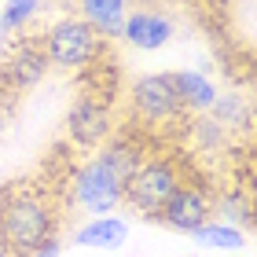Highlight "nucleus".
<instances>
[{
	"mask_svg": "<svg viewBox=\"0 0 257 257\" xmlns=\"http://www.w3.org/2000/svg\"><path fill=\"white\" fill-rule=\"evenodd\" d=\"M63 209L59 191L41 180H15L0 188V242L15 253L30 257L48 239H59Z\"/></svg>",
	"mask_w": 257,
	"mask_h": 257,
	"instance_id": "f257e3e1",
	"label": "nucleus"
},
{
	"mask_svg": "<svg viewBox=\"0 0 257 257\" xmlns=\"http://www.w3.org/2000/svg\"><path fill=\"white\" fill-rule=\"evenodd\" d=\"M144 162V144L133 136H118L99 151L92 162H85L70 177V202H77L92 217H107L110 209L121 206L125 180Z\"/></svg>",
	"mask_w": 257,
	"mask_h": 257,
	"instance_id": "f03ea898",
	"label": "nucleus"
},
{
	"mask_svg": "<svg viewBox=\"0 0 257 257\" xmlns=\"http://www.w3.org/2000/svg\"><path fill=\"white\" fill-rule=\"evenodd\" d=\"M191 173L188 158L180 155H144V162L133 169V177L125 180L121 206H128L136 217L158 220L162 206L169 202V195L184 184V177Z\"/></svg>",
	"mask_w": 257,
	"mask_h": 257,
	"instance_id": "7ed1b4c3",
	"label": "nucleus"
},
{
	"mask_svg": "<svg viewBox=\"0 0 257 257\" xmlns=\"http://www.w3.org/2000/svg\"><path fill=\"white\" fill-rule=\"evenodd\" d=\"M41 48L48 55V66L88 70L103 55V41L88 22H81L77 15H63L41 33Z\"/></svg>",
	"mask_w": 257,
	"mask_h": 257,
	"instance_id": "20e7f679",
	"label": "nucleus"
},
{
	"mask_svg": "<svg viewBox=\"0 0 257 257\" xmlns=\"http://www.w3.org/2000/svg\"><path fill=\"white\" fill-rule=\"evenodd\" d=\"M128 107L140 125L151 128H173V125H188L191 114L180 103V92L173 85V74H147L128 88Z\"/></svg>",
	"mask_w": 257,
	"mask_h": 257,
	"instance_id": "39448f33",
	"label": "nucleus"
},
{
	"mask_svg": "<svg viewBox=\"0 0 257 257\" xmlns=\"http://www.w3.org/2000/svg\"><path fill=\"white\" fill-rule=\"evenodd\" d=\"M209 220H213V191H209V184L202 177L188 173L184 184L169 195V202L162 206L158 224L177 228V231H188V235H191L195 228L209 224Z\"/></svg>",
	"mask_w": 257,
	"mask_h": 257,
	"instance_id": "423d86ee",
	"label": "nucleus"
},
{
	"mask_svg": "<svg viewBox=\"0 0 257 257\" xmlns=\"http://www.w3.org/2000/svg\"><path fill=\"white\" fill-rule=\"evenodd\" d=\"M114 133V114H110V103L96 96V92H81L74 99V107L66 110V136L74 147H103Z\"/></svg>",
	"mask_w": 257,
	"mask_h": 257,
	"instance_id": "0eeeda50",
	"label": "nucleus"
},
{
	"mask_svg": "<svg viewBox=\"0 0 257 257\" xmlns=\"http://www.w3.org/2000/svg\"><path fill=\"white\" fill-rule=\"evenodd\" d=\"M44 74H48V55L41 48V37L11 41V48L0 59V88L8 96H19V92H30L33 85H41Z\"/></svg>",
	"mask_w": 257,
	"mask_h": 257,
	"instance_id": "6e6552de",
	"label": "nucleus"
},
{
	"mask_svg": "<svg viewBox=\"0 0 257 257\" xmlns=\"http://www.w3.org/2000/svg\"><path fill=\"white\" fill-rule=\"evenodd\" d=\"M121 37L140 52H158L162 44H169V37H173V19L155 11V8L128 11L125 26H121Z\"/></svg>",
	"mask_w": 257,
	"mask_h": 257,
	"instance_id": "1a4fd4ad",
	"label": "nucleus"
},
{
	"mask_svg": "<svg viewBox=\"0 0 257 257\" xmlns=\"http://www.w3.org/2000/svg\"><path fill=\"white\" fill-rule=\"evenodd\" d=\"M74 11L81 22H88L99 33V41H114V37H121L128 0H74Z\"/></svg>",
	"mask_w": 257,
	"mask_h": 257,
	"instance_id": "9d476101",
	"label": "nucleus"
},
{
	"mask_svg": "<svg viewBox=\"0 0 257 257\" xmlns=\"http://www.w3.org/2000/svg\"><path fill=\"white\" fill-rule=\"evenodd\" d=\"M125 239H128V224H125V217H92L88 224H81L77 228V246H85V250H118L125 246Z\"/></svg>",
	"mask_w": 257,
	"mask_h": 257,
	"instance_id": "9b49d317",
	"label": "nucleus"
},
{
	"mask_svg": "<svg viewBox=\"0 0 257 257\" xmlns=\"http://www.w3.org/2000/svg\"><path fill=\"white\" fill-rule=\"evenodd\" d=\"M173 85L180 92V103L188 107V114H209L217 99V85L202 74H195V70H180V74H173Z\"/></svg>",
	"mask_w": 257,
	"mask_h": 257,
	"instance_id": "f8f14e48",
	"label": "nucleus"
},
{
	"mask_svg": "<svg viewBox=\"0 0 257 257\" xmlns=\"http://www.w3.org/2000/svg\"><path fill=\"white\" fill-rule=\"evenodd\" d=\"M209 118H213L224 133L231 128H250V103L242 92H217L213 107H209Z\"/></svg>",
	"mask_w": 257,
	"mask_h": 257,
	"instance_id": "ddd939ff",
	"label": "nucleus"
},
{
	"mask_svg": "<svg viewBox=\"0 0 257 257\" xmlns=\"http://www.w3.org/2000/svg\"><path fill=\"white\" fill-rule=\"evenodd\" d=\"M191 235H195L198 246H206V250H239L242 242H246V239H242V231L224 224V220H209V224L195 228Z\"/></svg>",
	"mask_w": 257,
	"mask_h": 257,
	"instance_id": "4468645a",
	"label": "nucleus"
},
{
	"mask_svg": "<svg viewBox=\"0 0 257 257\" xmlns=\"http://www.w3.org/2000/svg\"><path fill=\"white\" fill-rule=\"evenodd\" d=\"M37 11H41V0H8V4L0 8V33H4V37L26 33V26L33 22Z\"/></svg>",
	"mask_w": 257,
	"mask_h": 257,
	"instance_id": "2eb2a0df",
	"label": "nucleus"
},
{
	"mask_svg": "<svg viewBox=\"0 0 257 257\" xmlns=\"http://www.w3.org/2000/svg\"><path fill=\"white\" fill-rule=\"evenodd\" d=\"M11 110H15V96H8V92L0 88V136H4V128L11 121Z\"/></svg>",
	"mask_w": 257,
	"mask_h": 257,
	"instance_id": "dca6fc26",
	"label": "nucleus"
},
{
	"mask_svg": "<svg viewBox=\"0 0 257 257\" xmlns=\"http://www.w3.org/2000/svg\"><path fill=\"white\" fill-rule=\"evenodd\" d=\"M59 253H63V239H48L44 246H37L30 257H59Z\"/></svg>",
	"mask_w": 257,
	"mask_h": 257,
	"instance_id": "f3484780",
	"label": "nucleus"
},
{
	"mask_svg": "<svg viewBox=\"0 0 257 257\" xmlns=\"http://www.w3.org/2000/svg\"><path fill=\"white\" fill-rule=\"evenodd\" d=\"M0 257H15V253H11V250L4 246V242H0Z\"/></svg>",
	"mask_w": 257,
	"mask_h": 257,
	"instance_id": "a211bd4d",
	"label": "nucleus"
},
{
	"mask_svg": "<svg viewBox=\"0 0 257 257\" xmlns=\"http://www.w3.org/2000/svg\"><path fill=\"white\" fill-rule=\"evenodd\" d=\"M144 4H151V0H144Z\"/></svg>",
	"mask_w": 257,
	"mask_h": 257,
	"instance_id": "6ab92c4d",
	"label": "nucleus"
}]
</instances>
